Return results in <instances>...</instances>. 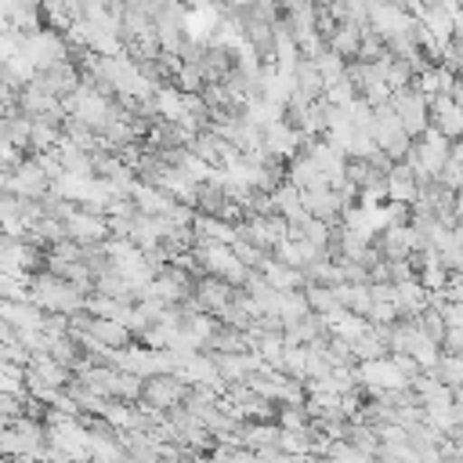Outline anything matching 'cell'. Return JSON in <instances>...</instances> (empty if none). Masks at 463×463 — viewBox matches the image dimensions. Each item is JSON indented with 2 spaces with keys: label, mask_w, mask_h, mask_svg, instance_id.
Returning <instances> with one entry per match:
<instances>
[{
  "label": "cell",
  "mask_w": 463,
  "mask_h": 463,
  "mask_svg": "<svg viewBox=\"0 0 463 463\" xmlns=\"http://www.w3.org/2000/svg\"><path fill=\"white\" fill-rule=\"evenodd\" d=\"M29 300L40 307V311H58V315H72V311H83L87 307V297H83V289H76V286H69L65 279H58V275H43V279H36L33 286H29Z\"/></svg>",
  "instance_id": "obj_1"
},
{
  "label": "cell",
  "mask_w": 463,
  "mask_h": 463,
  "mask_svg": "<svg viewBox=\"0 0 463 463\" xmlns=\"http://www.w3.org/2000/svg\"><path fill=\"white\" fill-rule=\"evenodd\" d=\"M449 148H452V141H445L434 127H427L420 137H412V148L405 156V166L416 177H438L441 166H445V159H449Z\"/></svg>",
  "instance_id": "obj_2"
},
{
  "label": "cell",
  "mask_w": 463,
  "mask_h": 463,
  "mask_svg": "<svg viewBox=\"0 0 463 463\" xmlns=\"http://www.w3.org/2000/svg\"><path fill=\"white\" fill-rule=\"evenodd\" d=\"M387 105H391V112L398 116V123H402V130H405L409 137H420V134L430 127V109H427V98H423L416 87L391 90Z\"/></svg>",
  "instance_id": "obj_3"
},
{
  "label": "cell",
  "mask_w": 463,
  "mask_h": 463,
  "mask_svg": "<svg viewBox=\"0 0 463 463\" xmlns=\"http://www.w3.org/2000/svg\"><path fill=\"white\" fill-rule=\"evenodd\" d=\"M199 260H203V271L228 282V286H242L250 279V268H242V260L232 253V246H221V242H199Z\"/></svg>",
  "instance_id": "obj_4"
},
{
  "label": "cell",
  "mask_w": 463,
  "mask_h": 463,
  "mask_svg": "<svg viewBox=\"0 0 463 463\" xmlns=\"http://www.w3.org/2000/svg\"><path fill=\"white\" fill-rule=\"evenodd\" d=\"M22 51H25L29 61L36 65V72L54 69V65L65 61V40H61L58 33H51V29H36V33H29L25 43H22Z\"/></svg>",
  "instance_id": "obj_5"
},
{
  "label": "cell",
  "mask_w": 463,
  "mask_h": 463,
  "mask_svg": "<svg viewBox=\"0 0 463 463\" xmlns=\"http://www.w3.org/2000/svg\"><path fill=\"white\" fill-rule=\"evenodd\" d=\"M354 376H358L373 394H387V391H405V387H409V380L394 369L391 354H383V358H376V362H362V365L354 369Z\"/></svg>",
  "instance_id": "obj_6"
},
{
  "label": "cell",
  "mask_w": 463,
  "mask_h": 463,
  "mask_svg": "<svg viewBox=\"0 0 463 463\" xmlns=\"http://www.w3.org/2000/svg\"><path fill=\"white\" fill-rule=\"evenodd\" d=\"M260 141H264V152L282 163V159H293V156L300 152L304 134H300L297 127H289L286 119H275V123H268V127L260 130Z\"/></svg>",
  "instance_id": "obj_7"
},
{
  "label": "cell",
  "mask_w": 463,
  "mask_h": 463,
  "mask_svg": "<svg viewBox=\"0 0 463 463\" xmlns=\"http://www.w3.org/2000/svg\"><path fill=\"white\" fill-rule=\"evenodd\" d=\"M65 235L80 246H98L105 235H109V221L101 213H90V210H72L65 221H61Z\"/></svg>",
  "instance_id": "obj_8"
},
{
  "label": "cell",
  "mask_w": 463,
  "mask_h": 463,
  "mask_svg": "<svg viewBox=\"0 0 463 463\" xmlns=\"http://www.w3.org/2000/svg\"><path fill=\"white\" fill-rule=\"evenodd\" d=\"M427 109H430V119H434L430 127H434L445 141H463V109L452 101V94L430 98Z\"/></svg>",
  "instance_id": "obj_9"
},
{
  "label": "cell",
  "mask_w": 463,
  "mask_h": 463,
  "mask_svg": "<svg viewBox=\"0 0 463 463\" xmlns=\"http://www.w3.org/2000/svg\"><path fill=\"white\" fill-rule=\"evenodd\" d=\"M184 394H188V391H184V383H181L174 373H166V376H148V380L141 383V402L152 405V409L177 405Z\"/></svg>",
  "instance_id": "obj_10"
},
{
  "label": "cell",
  "mask_w": 463,
  "mask_h": 463,
  "mask_svg": "<svg viewBox=\"0 0 463 463\" xmlns=\"http://www.w3.org/2000/svg\"><path fill=\"white\" fill-rule=\"evenodd\" d=\"M300 199H304V210H307V217H315V221H322V224H336L340 217H344V199L333 192V188H311V192H300Z\"/></svg>",
  "instance_id": "obj_11"
},
{
  "label": "cell",
  "mask_w": 463,
  "mask_h": 463,
  "mask_svg": "<svg viewBox=\"0 0 463 463\" xmlns=\"http://www.w3.org/2000/svg\"><path fill=\"white\" fill-rule=\"evenodd\" d=\"M47 184H51V177L40 170V163L33 159V163H22L11 177H7V184L4 188H11L18 199H36V195H43L47 192Z\"/></svg>",
  "instance_id": "obj_12"
},
{
  "label": "cell",
  "mask_w": 463,
  "mask_h": 463,
  "mask_svg": "<svg viewBox=\"0 0 463 463\" xmlns=\"http://www.w3.org/2000/svg\"><path fill=\"white\" fill-rule=\"evenodd\" d=\"M383 181H387V199H391V203H402V206L416 203V174H412L405 163H394V166L383 174Z\"/></svg>",
  "instance_id": "obj_13"
},
{
  "label": "cell",
  "mask_w": 463,
  "mask_h": 463,
  "mask_svg": "<svg viewBox=\"0 0 463 463\" xmlns=\"http://www.w3.org/2000/svg\"><path fill=\"white\" fill-rule=\"evenodd\" d=\"M264 275V282L271 286V289H279V293H289V289H304V271L300 268H289V264H282V260H264V268H260Z\"/></svg>",
  "instance_id": "obj_14"
},
{
  "label": "cell",
  "mask_w": 463,
  "mask_h": 463,
  "mask_svg": "<svg viewBox=\"0 0 463 463\" xmlns=\"http://www.w3.org/2000/svg\"><path fill=\"white\" fill-rule=\"evenodd\" d=\"M362 33H365V25H354V22H340L326 43H329V51H333V54H340V58L347 61V58H358V47H362Z\"/></svg>",
  "instance_id": "obj_15"
},
{
  "label": "cell",
  "mask_w": 463,
  "mask_h": 463,
  "mask_svg": "<svg viewBox=\"0 0 463 463\" xmlns=\"http://www.w3.org/2000/svg\"><path fill=\"white\" fill-rule=\"evenodd\" d=\"M311 61H315V69H318V76H322L326 87H333V83H340V80L347 76V61H344L340 54H333L329 47H326L322 54H315Z\"/></svg>",
  "instance_id": "obj_16"
},
{
  "label": "cell",
  "mask_w": 463,
  "mask_h": 463,
  "mask_svg": "<svg viewBox=\"0 0 463 463\" xmlns=\"http://www.w3.org/2000/svg\"><path fill=\"white\" fill-rule=\"evenodd\" d=\"M304 300H307V307H311L315 315H329L333 307H340L333 286H304Z\"/></svg>",
  "instance_id": "obj_17"
},
{
  "label": "cell",
  "mask_w": 463,
  "mask_h": 463,
  "mask_svg": "<svg viewBox=\"0 0 463 463\" xmlns=\"http://www.w3.org/2000/svg\"><path fill=\"white\" fill-rule=\"evenodd\" d=\"M282 430H307V412L304 409H286L282 412Z\"/></svg>",
  "instance_id": "obj_18"
},
{
  "label": "cell",
  "mask_w": 463,
  "mask_h": 463,
  "mask_svg": "<svg viewBox=\"0 0 463 463\" xmlns=\"http://www.w3.org/2000/svg\"><path fill=\"white\" fill-rule=\"evenodd\" d=\"M221 4H228L232 14H246V11H253V0H221Z\"/></svg>",
  "instance_id": "obj_19"
},
{
  "label": "cell",
  "mask_w": 463,
  "mask_h": 463,
  "mask_svg": "<svg viewBox=\"0 0 463 463\" xmlns=\"http://www.w3.org/2000/svg\"><path fill=\"white\" fill-rule=\"evenodd\" d=\"M452 213H456V221L463 224V188L456 192V199H452Z\"/></svg>",
  "instance_id": "obj_20"
},
{
  "label": "cell",
  "mask_w": 463,
  "mask_h": 463,
  "mask_svg": "<svg viewBox=\"0 0 463 463\" xmlns=\"http://www.w3.org/2000/svg\"><path fill=\"white\" fill-rule=\"evenodd\" d=\"M184 463H206V459H184Z\"/></svg>",
  "instance_id": "obj_21"
},
{
  "label": "cell",
  "mask_w": 463,
  "mask_h": 463,
  "mask_svg": "<svg viewBox=\"0 0 463 463\" xmlns=\"http://www.w3.org/2000/svg\"><path fill=\"white\" fill-rule=\"evenodd\" d=\"M322 463H333V459H322Z\"/></svg>",
  "instance_id": "obj_22"
}]
</instances>
